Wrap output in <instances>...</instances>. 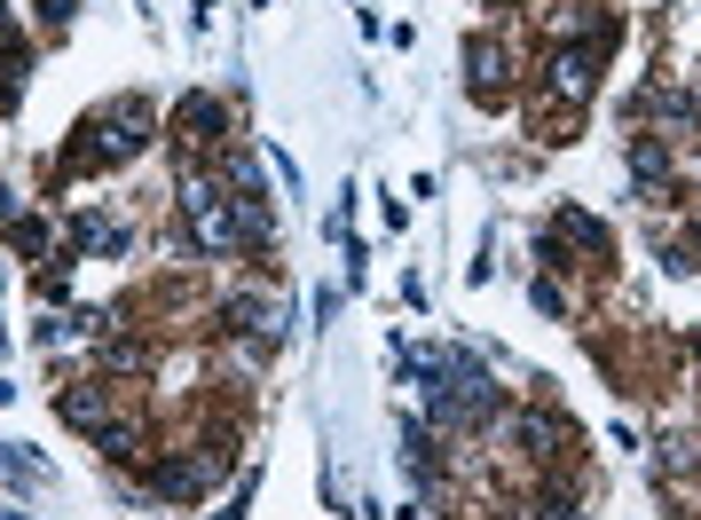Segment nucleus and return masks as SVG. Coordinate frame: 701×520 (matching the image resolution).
<instances>
[{
	"instance_id": "7ed1b4c3",
	"label": "nucleus",
	"mask_w": 701,
	"mask_h": 520,
	"mask_svg": "<svg viewBox=\"0 0 701 520\" xmlns=\"http://www.w3.org/2000/svg\"><path fill=\"white\" fill-rule=\"evenodd\" d=\"M0 520H17V512H0Z\"/></svg>"
},
{
	"instance_id": "f03ea898",
	"label": "nucleus",
	"mask_w": 701,
	"mask_h": 520,
	"mask_svg": "<svg viewBox=\"0 0 701 520\" xmlns=\"http://www.w3.org/2000/svg\"><path fill=\"white\" fill-rule=\"evenodd\" d=\"M465 63H473V87H481V96H497V71H504V56H497L489 40H473V48H465Z\"/></svg>"
},
{
	"instance_id": "f257e3e1",
	"label": "nucleus",
	"mask_w": 701,
	"mask_h": 520,
	"mask_svg": "<svg viewBox=\"0 0 701 520\" xmlns=\"http://www.w3.org/2000/svg\"><path fill=\"white\" fill-rule=\"evenodd\" d=\"M552 96H560V103H583V96H591V56H560V63H552Z\"/></svg>"
}]
</instances>
